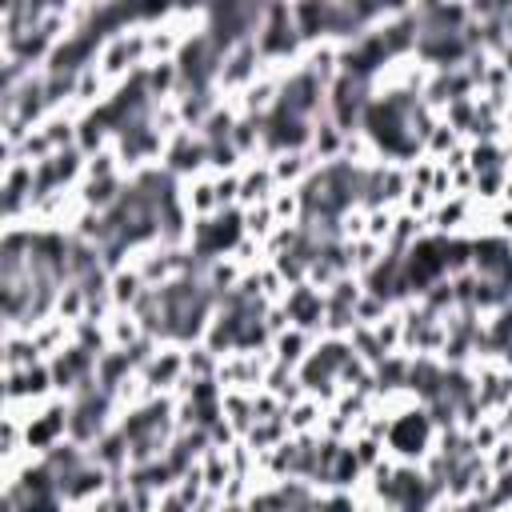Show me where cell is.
<instances>
[{
  "instance_id": "obj_1",
  "label": "cell",
  "mask_w": 512,
  "mask_h": 512,
  "mask_svg": "<svg viewBox=\"0 0 512 512\" xmlns=\"http://www.w3.org/2000/svg\"><path fill=\"white\" fill-rule=\"evenodd\" d=\"M388 416H392V428H388V440H384L388 456L400 460V464H424L432 456V448H436V436H440L436 424L428 420L424 404L408 400V404L392 408Z\"/></svg>"
},
{
  "instance_id": "obj_2",
  "label": "cell",
  "mask_w": 512,
  "mask_h": 512,
  "mask_svg": "<svg viewBox=\"0 0 512 512\" xmlns=\"http://www.w3.org/2000/svg\"><path fill=\"white\" fill-rule=\"evenodd\" d=\"M252 40H256V48H260V56H264L268 68H296L300 56H304V40H300V32H296L292 4H284V0L264 4Z\"/></svg>"
},
{
  "instance_id": "obj_3",
  "label": "cell",
  "mask_w": 512,
  "mask_h": 512,
  "mask_svg": "<svg viewBox=\"0 0 512 512\" xmlns=\"http://www.w3.org/2000/svg\"><path fill=\"white\" fill-rule=\"evenodd\" d=\"M116 424H120V408H116L112 392H104L100 384H88L76 396H68V440L92 448Z\"/></svg>"
},
{
  "instance_id": "obj_4",
  "label": "cell",
  "mask_w": 512,
  "mask_h": 512,
  "mask_svg": "<svg viewBox=\"0 0 512 512\" xmlns=\"http://www.w3.org/2000/svg\"><path fill=\"white\" fill-rule=\"evenodd\" d=\"M244 240V212L240 208H224L208 220H192L188 232V248L200 264H212L220 256H232V248Z\"/></svg>"
},
{
  "instance_id": "obj_5",
  "label": "cell",
  "mask_w": 512,
  "mask_h": 512,
  "mask_svg": "<svg viewBox=\"0 0 512 512\" xmlns=\"http://www.w3.org/2000/svg\"><path fill=\"white\" fill-rule=\"evenodd\" d=\"M144 64H148V28H140V24L108 36L100 44V52H96V68L108 76L112 88L124 84L128 76H136Z\"/></svg>"
},
{
  "instance_id": "obj_6",
  "label": "cell",
  "mask_w": 512,
  "mask_h": 512,
  "mask_svg": "<svg viewBox=\"0 0 512 512\" xmlns=\"http://www.w3.org/2000/svg\"><path fill=\"white\" fill-rule=\"evenodd\" d=\"M280 108L300 116V120H320V116H328V84L320 76H312L304 64H296L284 72Z\"/></svg>"
},
{
  "instance_id": "obj_7",
  "label": "cell",
  "mask_w": 512,
  "mask_h": 512,
  "mask_svg": "<svg viewBox=\"0 0 512 512\" xmlns=\"http://www.w3.org/2000/svg\"><path fill=\"white\" fill-rule=\"evenodd\" d=\"M24 440L32 456H48L52 448H60L68 440V400L52 396L44 404H36L24 420Z\"/></svg>"
},
{
  "instance_id": "obj_8",
  "label": "cell",
  "mask_w": 512,
  "mask_h": 512,
  "mask_svg": "<svg viewBox=\"0 0 512 512\" xmlns=\"http://www.w3.org/2000/svg\"><path fill=\"white\" fill-rule=\"evenodd\" d=\"M264 68H268V64H264V56H260V48H256L252 36L240 40V44H232V48L224 52V60H220V72H216V92H220V100H236Z\"/></svg>"
},
{
  "instance_id": "obj_9",
  "label": "cell",
  "mask_w": 512,
  "mask_h": 512,
  "mask_svg": "<svg viewBox=\"0 0 512 512\" xmlns=\"http://www.w3.org/2000/svg\"><path fill=\"white\" fill-rule=\"evenodd\" d=\"M372 104V84L368 80H356L348 72H340L332 84H328V120L340 128V132H356L364 112Z\"/></svg>"
},
{
  "instance_id": "obj_10",
  "label": "cell",
  "mask_w": 512,
  "mask_h": 512,
  "mask_svg": "<svg viewBox=\"0 0 512 512\" xmlns=\"http://www.w3.org/2000/svg\"><path fill=\"white\" fill-rule=\"evenodd\" d=\"M160 168L172 172L176 180H192L200 172H208V140L192 128H180L164 140V156H160Z\"/></svg>"
},
{
  "instance_id": "obj_11",
  "label": "cell",
  "mask_w": 512,
  "mask_h": 512,
  "mask_svg": "<svg viewBox=\"0 0 512 512\" xmlns=\"http://www.w3.org/2000/svg\"><path fill=\"white\" fill-rule=\"evenodd\" d=\"M96 360L88 348H80L76 340L68 348H60L56 356H48V368H52V384H56V396H76L80 388L96 384Z\"/></svg>"
},
{
  "instance_id": "obj_12",
  "label": "cell",
  "mask_w": 512,
  "mask_h": 512,
  "mask_svg": "<svg viewBox=\"0 0 512 512\" xmlns=\"http://www.w3.org/2000/svg\"><path fill=\"white\" fill-rule=\"evenodd\" d=\"M136 376L144 380L148 396H176L180 384L188 380V372H184V348H180V344H160V348L140 364Z\"/></svg>"
},
{
  "instance_id": "obj_13",
  "label": "cell",
  "mask_w": 512,
  "mask_h": 512,
  "mask_svg": "<svg viewBox=\"0 0 512 512\" xmlns=\"http://www.w3.org/2000/svg\"><path fill=\"white\" fill-rule=\"evenodd\" d=\"M52 396H56V384H52L48 360H40L32 368H20V372H4V404L32 412L36 404H44Z\"/></svg>"
},
{
  "instance_id": "obj_14",
  "label": "cell",
  "mask_w": 512,
  "mask_h": 512,
  "mask_svg": "<svg viewBox=\"0 0 512 512\" xmlns=\"http://www.w3.org/2000/svg\"><path fill=\"white\" fill-rule=\"evenodd\" d=\"M272 368V352H228L220 356V388H244V392H260L264 388V372Z\"/></svg>"
},
{
  "instance_id": "obj_15",
  "label": "cell",
  "mask_w": 512,
  "mask_h": 512,
  "mask_svg": "<svg viewBox=\"0 0 512 512\" xmlns=\"http://www.w3.org/2000/svg\"><path fill=\"white\" fill-rule=\"evenodd\" d=\"M280 304H284V312H288V324H292V328H304V332H312V336H324L328 300H324V292H320V288H312L308 280H304V284H292V288H288V296H284Z\"/></svg>"
},
{
  "instance_id": "obj_16",
  "label": "cell",
  "mask_w": 512,
  "mask_h": 512,
  "mask_svg": "<svg viewBox=\"0 0 512 512\" xmlns=\"http://www.w3.org/2000/svg\"><path fill=\"white\" fill-rule=\"evenodd\" d=\"M108 488H112V472H108V468H100L92 456H88L76 472H68V476L56 484L60 500H64V504H80V508H88L92 500H100Z\"/></svg>"
},
{
  "instance_id": "obj_17",
  "label": "cell",
  "mask_w": 512,
  "mask_h": 512,
  "mask_svg": "<svg viewBox=\"0 0 512 512\" xmlns=\"http://www.w3.org/2000/svg\"><path fill=\"white\" fill-rule=\"evenodd\" d=\"M276 192H280V184H276V176H272L268 160H248V164L240 168V200H236V208L268 204Z\"/></svg>"
},
{
  "instance_id": "obj_18",
  "label": "cell",
  "mask_w": 512,
  "mask_h": 512,
  "mask_svg": "<svg viewBox=\"0 0 512 512\" xmlns=\"http://www.w3.org/2000/svg\"><path fill=\"white\" fill-rule=\"evenodd\" d=\"M180 204L192 220H208L220 212V200H216V176L212 172H200L192 180H180Z\"/></svg>"
},
{
  "instance_id": "obj_19",
  "label": "cell",
  "mask_w": 512,
  "mask_h": 512,
  "mask_svg": "<svg viewBox=\"0 0 512 512\" xmlns=\"http://www.w3.org/2000/svg\"><path fill=\"white\" fill-rule=\"evenodd\" d=\"M220 408H224V424L244 440L256 424V392H244V388H224L220 396Z\"/></svg>"
},
{
  "instance_id": "obj_20",
  "label": "cell",
  "mask_w": 512,
  "mask_h": 512,
  "mask_svg": "<svg viewBox=\"0 0 512 512\" xmlns=\"http://www.w3.org/2000/svg\"><path fill=\"white\" fill-rule=\"evenodd\" d=\"M268 168H272V176H276V184L280 188H300L320 164L312 160V152L308 148H300V152H280V156H272L268 160Z\"/></svg>"
},
{
  "instance_id": "obj_21",
  "label": "cell",
  "mask_w": 512,
  "mask_h": 512,
  "mask_svg": "<svg viewBox=\"0 0 512 512\" xmlns=\"http://www.w3.org/2000/svg\"><path fill=\"white\" fill-rule=\"evenodd\" d=\"M124 188H128V176H108V180H84L76 188V196H80V204L88 212H112L120 204Z\"/></svg>"
},
{
  "instance_id": "obj_22",
  "label": "cell",
  "mask_w": 512,
  "mask_h": 512,
  "mask_svg": "<svg viewBox=\"0 0 512 512\" xmlns=\"http://www.w3.org/2000/svg\"><path fill=\"white\" fill-rule=\"evenodd\" d=\"M316 340H320V336H312V332H304V328H288V332H280V336L268 344V352H272L276 364L300 368V364L308 360V352L316 348Z\"/></svg>"
},
{
  "instance_id": "obj_23",
  "label": "cell",
  "mask_w": 512,
  "mask_h": 512,
  "mask_svg": "<svg viewBox=\"0 0 512 512\" xmlns=\"http://www.w3.org/2000/svg\"><path fill=\"white\" fill-rule=\"evenodd\" d=\"M324 416H328V404H320L316 396H300L296 404H288V408H284L288 436H312V432H320Z\"/></svg>"
},
{
  "instance_id": "obj_24",
  "label": "cell",
  "mask_w": 512,
  "mask_h": 512,
  "mask_svg": "<svg viewBox=\"0 0 512 512\" xmlns=\"http://www.w3.org/2000/svg\"><path fill=\"white\" fill-rule=\"evenodd\" d=\"M344 136H348V132H340L328 116H320V120L312 124V140H308L312 160H316V164H332V160H340V152H344Z\"/></svg>"
},
{
  "instance_id": "obj_25",
  "label": "cell",
  "mask_w": 512,
  "mask_h": 512,
  "mask_svg": "<svg viewBox=\"0 0 512 512\" xmlns=\"http://www.w3.org/2000/svg\"><path fill=\"white\" fill-rule=\"evenodd\" d=\"M144 288H148V284L140 280V272H136L132 264L108 276V300H112L116 312H132V304L144 296Z\"/></svg>"
},
{
  "instance_id": "obj_26",
  "label": "cell",
  "mask_w": 512,
  "mask_h": 512,
  "mask_svg": "<svg viewBox=\"0 0 512 512\" xmlns=\"http://www.w3.org/2000/svg\"><path fill=\"white\" fill-rule=\"evenodd\" d=\"M128 376H136V364H132V356H128V352L108 348V352L96 360V384H100L104 392H116Z\"/></svg>"
},
{
  "instance_id": "obj_27",
  "label": "cell",
  "mask_w": 512,
  "mask_h": 512,
  "mask_svg": "<svg viewBox=\"0 0 512 512\" xmlns=\"http://www.w3.org/2000/svg\"><path fill=\"white\" fill-rule=\"evenodd\" d=\"M200 476H204V488L220 496V492L228 488V480L236 476V468H232V456H228V448H208V452L200 456Z\"/></svg>"
},
{
  "instance_id": "obj_28",
  "label": "cell",
  "mask_w": 512,
  "mask_h": 512,
  "mask_svg": "<svg viewBox=\"0 0 512 512\" xmlns=\"http://www.w3.org/2000/svg\"><path fill=\"white\" fill-rule=\"evenodd\" d=\"M40 360L44 356L36 352L28 332H4V372H20V368H32Z\"/></svg>"
},
{
  "instance_id": "obj_29",
  "label": "cell",
  "mask_w": 512,
  "mask_h": 512,
  "mask_svg": "<svg viewBox=\"0 0 512 512\" xmlns=\"http://www.w3.org/2000/svg\"><path fill=\"white\" fill-rule=\"evenodd\" d=\"M104 328H108V344L120 348V352H128L132 344H140V340L148 336L144 324H140L132 312H112V316L104 320Z\"/></svg>"
},
{
  "instance_id": "obj_30",
  "label": "cell",
  "mask_w": 512,
  "mask_h": 512,
  "mask_svg": "<svg viewBox=\"0 0 512 512\" xmlns=\"http://www.w3.org/2000/svg\"><path fill=\"white\" fill-rule=\"evenodd\" d=\"M184 372H188V380H216L220 356L212 348H204V344H188L184 348Z\"/></svg>"
},
{
  "instance_id": "obj_31",
  "label": "cell",
  "mask_w": 512,
  "mask_h": 512,
  "mask_svg": "<svg viewBox=\"0 0 512 512\" xmlns=\"http://www.w3.org/2000/svg\"><path fill=\"white\" fill-rule=\"evenodd\" d=\"M240 212H244V236L260 240V244L280 228V220H276L272 204H256V208H240Z\"/></svg>"
},
{
  "instance_id": "obj_32",
  "label": "cell",
  "mask_w": 512,
  "mask_h": 512,
  "mask_svg": "<svg viewBox=\"0 0 512 512\" xmlns=\"http://www.w3.org/2000/svg\"><path fill=\"white\" fill-rule=\"evenodd\" d=\"M460 144H464V136L440 120V124L428 132V140H424V156H428V160H444V156H448L452 148H460Z\"/></svg>"
},
{
  "instance_id": "obj_33",
  "label": "cell",
  "mask_w": 512,
  "mask_h": 512,
  "mask_svg": "<svg viewBox=\"0 0 512 512\" xmlns=\"http://www.w3.org/2000/svg\"><path fill=\"white\" fill-rule=\"evenodd\" d=\"M108 176H124L116 148H100V152H92V156L84 160V180H108ZM84 180H80V184H84Z\"/></svg>"
},
{
  "instance_id": "obj_34",
  "label": "cell",
  "mask_w": 512,
  "mask_h": 512,
  "mask_svg": "<svg viewBox=\"0 0 512 512\" xmlns=\"http://www.w3.org/2000/svg\"><path fill=\"white\" fill-rule=\"evenodd\" d=\"M384 256H388L384 244H376V240H368V236H364V240H352V272H356V276H368Z\"/></svg>"
},
{
  "instance_id": "obj_35",
  "label": "cell",
  "mask_w": 512,
  "mask_h": 512,
  "mask_svg": "<svg viewBox=\"0 0 512 512\" xmlns=\"http://www.w3.org/2000/svg\"><path fill=\"white\" fill-rule=\"evenodd\" d=\"M272 212H276V220L280 224H300L304 220V204H300V188H280L272 200Z\"/></svg>"
},
{
  "instance_id": "obj_36",
  "label": "cell",
  "mask_w": 512,
  "mask_h": 512,
  "mask_svg": "<svg viewBox=\"0 0 512 512\" xmlns=\"http://www.w3.org/2000/svg\"><path fill=\"white\" fill-rule=\"evenodd\" d=\"M316 512H360V492L320 488V496H316Z\"/></svg>"
},
{
  "instance_id": "obj_37",
  "label": "cell",
  "mask_w": 512,
  "mask_h": 512,
  "mask_svg": "<svg viewBox=\"0 0 512 512\" xmlns=\"http://www.w3.org/2000/svg\"><path fill=\"white\" fill-rule=\"evenodd\" d=\"M388 312H392V304L380 300V296H372V292H364V296L356 300V324H364V328H376Z\"/></svg>"
},
{
  "instance_id": "obj_38",
  "label": "cell",
  "mask_w": 512,
  "mask_h": 512,
  "mask_svg": "<svg viewBox=\"0 0 512 512\" xmlns=\"http://www.w3.org/2000/svg\"><path fill=\"white\" fill-rule=\"evenodd\" d=\"M392 220H396V208H368V240H376V244H388Z\"/></svg>"
},
{
  "instance_id": "obj_39",
  "label": "cell",
  "mask_w": 512,
  "mask_h": 512,
  "mask_svg": "<svg viewBox=\"0 0 512 512\" xmlns=\"http://www.w3.org/2000/svg\"><path fill=\"white\" fill-rule=\"evenodd\" d=\"M404 212H412V216H420V220H428V212L436 208V200L428 196V188H408V196H404V204H400Z\"/></svg>"
},
{
  "instance_id": "obj_40",
  "label": "cell",
  "mask_w": 512,
  "mask_h": 512,
  "mask_svg": "<svg viewBox=\"0 0 512 512\" xmlns=\"http://www.w3.org/2000/svg\"><path fill=\"white\" fill-rule=\"evenodd\" d=\"M156 512H192V504H184V500L176 496V488H168V492H160Z\"/></svg>"
},
{
  "instance_id": "obj_41",
  "label": "cell",
  "mask_w": 512,
  "mask_h": 512,
  "mask_svg": "<svg viewBox=\"0 0 512 512\" xmlns=\"http://www.w3.org/2000/svg\"><path fill=\"white\" fill-rule=\"evenodd\" d=\"M220 508H224V500H220L216 492H208L200 504H192V512H220Z\"/></svg>"
},
{
  "instance_id": "obj_42",
  "label": "cell",
  "mask_w": 512,
  "mask_h": 512,
  "mask_svg": "<svg viewBox=\"0 0 512 512\" xmlns=\"http://www.w3.org/2000/svg\"><path fill=\"white\" fill-rule=\"evenodd\" d=\"M88 512H116V496H112V492H104L100 500H92V504H88Z\"/></svg>"
},
{
  "instance_id": "obj_43",
  "label": "cell",
  "mask_w": 512,
  "mask_h": 512,
  "mask_svg": "<svg viewBox=\"0 0 512 512\" xmlns=\"http://www.w3.org/2000/svg\"><path fill=\"white\" fill-rule=\"evenodd\" d=\"M500 204L512 208V172H508V180H504V196H500Z\"/></svg>"
},
{
  "instance_id": "obj_44",
  "label": "cell",
  "mask_w": 512,
  "mask_h": 512,
  "mask_svg": "<svg viewBox=\"0 0 512 512\" xmlns=\"http://www.w3.org/2000/svg\"><path fill=\"white\" fill-rule=\"evenodd\" d=\"M220 512H248V504H224Z\"/></svg>"
}]
</instances>
